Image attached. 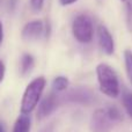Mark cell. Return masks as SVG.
Wrapping results in <instances>:
<instances>
[{
  "label": "cell",
  "instance_id": "obj_1",
  "mask_svg": "<svg viewBox=\"0 0 132 132\" xmlns=\"http://www.w3.org/2000/svg\"><path fill=\"white\" fill-rule=\"evenodd\" d=\"M96 77L101 93L111 98H116L119 95L121 88H119L118 77L111 66L105 63L98 64L96 66Z\"/></svg>",
  "mask_w": 132,
  "mask_h": 132
},
{
  "label": "cell",
  "instance_id": "obj_2",
  "mask_svg": "<svg viewBox=\"0 0 132 132\" xmlns=\"http://www.w3.org/2000/svg\"><path fill=\"white\" fill-rule=\"evenodd\" d=\"M45 86L46 80L44 77H37L28 84L21 100V114L30 115V112H32L41 101Z\"/></svg>",
  "mask_w": 132,
  "mask_h": 132
},
{
  "label": "cell",
  "instance_id": "obj_3",
  "mask_svg": "<svg viewBox=\"0 0 132 132\" xmlns=\"http://www.w3.org/2000/svg\"><path fill=\"white\" fill-rule=\"evenodd\" d=\"M72 34L79 43H92L94 38V24L90 16L84 13L78 14L72 21Z\"/></svg>",
  "mask_w": 132,
  "mask_h": 132
},
{
  "label": "cell",
  "instance_id": "obj_4",
  "mask_svg": "<svg viewBox=\"0 0 132 132\" xmlns=\"http://www.w3.org/2000/svg\"><path fill=\"white\" fill-rule=\"evenodd\" d=\"M114 124V122L108 117L105 108L96 109L90 119L92 132H110Z\"/></svg>",
  "mask_w": 132,
  "mask_h": 132
},
{
  "label": "cell",
  "instance_id": "obj_5",
  "mask_svg": "<svg viewBox=\"0 0 132 132\" xmlns=\"http://www.w3.org/2000/svg\"><path fill=\"white\" fill-rule=\"evenodd\" d=\"M96 32H97V41L101 50L107 56H112L115 52V41L109 29L104 24H100Z\"/></svg>",
  "mask_w": 132,
  "mask_h": 132
},
{
  "label": "cell",
  "instance_id": "obj_6",
  "mask_svg": "<svg viewBox=\"0 0 132 132\" xmlns=\"http://www.w3.org/2000/svg\"><path fill=\"white\" fill-rule=\"evenodd\" d=\"M65 101L78 104H90L94 101V94L85 87H78L70 90L64 97Z\"/></svg>",
  "mask_w": 132,
  "mask_h": 132
},
{
  "label": "cell",
  "instance_id": "obj_7",
  "mask_svg": "<svg viewBox=\"0 0 132 132\" xmlns=\"http://www.w3.org/2000/svg\"><path fill=\"white\" fill-rule=\"evenodd\" d=\"M59 104V98L55 93H50L49 95L44 96L38 103V110H37V118L44 119L45 117L50 116Z\"/></svg>",
  "mask_w": 132,
  "mask_h": 132
},
{
  "label": "cell",
  "instance_id": "obj_8",
  "mask_svg": "<svg viewBox=\"0 0 132 132\" xmlns=\"http://www.w3.org/2000/svg\"><path fill=\"white\" fill-rule=\"evenodd\" d=\"M45 24L41 20H34L26 23L21 31V36L24 41H35L44 35Z\"/></svg>",
  "mask_w": 132,
  "mask_h": 132
},
{
  "label": "cell",
  "instance_id": "obj_9",
  "mask_svg": "<svg viewBox=\"0 0 132 132\" xmlns=\"http://www.w3.org/2000/svg\"><path fill=\"white\" fill-rule=\"evenodd\" d=\"M31 128V119L29 115L21 114L16 118L13 126V132H29Z\"/></svg>",
  "mask_w": 132,
  "mask_h": 132
},
{
  "label": "cell",
  "instance_id": "obj_10",
  "mask_svg": "<svg viewBox=\"0 0 132 132\" xmlns=\"http://www.w3.org/2000/svg\"><path fill=\"white\" fill-rule=\"evenodd\" d=\"M35 66V58L30 53H23L20 60V74L22 77L27 75Z\"/></svg>",
  "mask_w": 132,
  "mask_h": 132
},
{
  "label": "cell",
  "instance_id": "obj_11",
  "mask_svg": "<svg viewBox=\"0 0 132 132\" xmlns=\"http://www.w3.org/2000/svg\"><path fill=\"white\" fill-rule=\"evenodd\" d=\"M68 79L64 75H59V77H56L52 81V89L53 92H57V93H60V92H64L67 89L68 87Z\"/></svg>",
  "mask_w": 132,
  "mask_h": 132
},
{
  "label": "cell",
  "instance_id": "obj_12",
  "mask_svg": "<svg viewBox=\"0 0 132 132\" xmlns=\"http://www.w3.org/2000/svg\"><path fill=\"white\" fill-rule=\"evenodd\" d=\"M122 103L125 109L126 114L132 119V92L131 90H124L122 94Z\"/></svg>",
  "mask_w": 132,
  "mask_h": 132
},
{
  "label": "cell",
  "instance_id": "obj_13",
  "mask_svg": "<svg viewBox=\"0 0 132 132\" xmlns=\"http://www.w3.org/2000/svg\"><path fill=\"white\" fill-rule=\"evenodd\" d=\"M105 111H107V115L110 119H111L114 123H119V122L123 119V116H122V112L119 111V109L117 107H114V105H110V107L105 108Z\"/></svg>",
  "mask_w": 132,
  "mask_h": 132
},
{
  "label": "cell",
  "instance_id": "obj_14",
  "mask_svg": "<svg viewBox=\"0 0 132 132\" xmlns=\"http://www.w3.org/2000/svg\"><path fill=\"white\" fill-rule=\"evenodd\" d=\"M124 62H125V70L128 78L132 84V51L125 50L124 51Z\"/></svg>",
  "mask_w": 132,
  "mask_h": 132
},
{
  "label": "cell",
  "instance_id": "obj_15",
  "mask_svg": "<svg viewBox=\"0 0 132 132\" xmlns=\"http://www.w3.org/2000/svg\"><path fill=\"white\" fill-rule=\"evenodd\" d=\"M125 2V22L128 30L132 32V0H126Z\"/></svg>",
  "mask_w": 132,
  "mask_h": 132
},
{
  "label": "cell",
  "instance_id": "obj_16",
  "mask_svg": "<svg viewBox=\"0 0 132 132\" xmlns=\"http://www.w3.org/2000/svg\"><path fill=\"white\" fill-rule=\"evenodd\" d=\"M30 6H31L32 11L39 12L42 11L44 6V0H30Z\"/></svg>",
  "mask_w": 132,
  "mask_h": 132
},
{
  "label": "cell",
  "instance_id": "obj_17",
  "mask_svg": "<svg viewBox=\"0 0 132 132\" xmlns=\"http://www.w3.org/2000/svg\"><path fill=\"white\" fill-rule=\"evenodd\" d=\"M5 73H6V67H5V64L1 59H0V84L4 81L5 78Z\"/></svg>",
  "mask_w": 132,
  "mask_h": 132
},
{
  "label": "cell",
  "instance_id": "obj_18",
  "mask_svg": "<svg viewBox=\"0 0 132 132\" xmlns=\"http://www.w3.org/2000/svg\"><path fill=\"white\" fill-rule=\"evenodd\" d=\"M77 1L78 0H59V2H60L62 6H70V5L75 4Z\"/></svg>",
  "mask_w": 132,
  "mask_h": 132
},
{
  "label": "cell",
  "instance_id": "obj_19",
  "mask_svg": "<svg viewBox=\"0 0 132 132\" xmlns=\"http://www.w3.org/2000/svg\"><path fill=\"white\" fill-rule=\"evenodd\" d=\"M16 4H18V0H8V8L11 11H14L16 7Z\"/></svg>",
  "mask_w": 132,
  "mask_h": 132
},
{
  "label": "cell",
  "instance_id": "obj_20",
  "mask_svg": "<svg viewBox=\"0 0 132 132\" xmlns=\"http://www.w3.org/2000/svg\"><path fill=\"white\" fill-rule=\"evenodd\" d=\"M2 41H4V27H2V23L0 21V45H1Z\"/></svg>",
  "mask_w": 132,
  "mask_h": 132
},
{
  "label": "cell",
  "instance_id": "obj_21",
  "mask_svg": "<svg viewBox=\"0 0 132 132\" xmlns=\"http://www.w3.org/2000/svg\"><path fill=\"white\" fill-rule=\"evenodd\" d=\"M42 132H53V128L52 126H46V128L44 129Z\"/></svg>",
  "mask_w": 132,
  "mask_h": 132
},
{
  "label": "cell",
  "instance_id": "obj_22",
  "mask_svg": "<svg viewBox=\"0 0 132 132\" xmlns=\"http://www.w3.org/2000/svg\"><path fill=\"white\" fill-rule=\"evenodd\" d=\"M0 132H6V129H5V124L0 121Z\"/></svg>",
  "mask_w": 132,
  "mask_h": 132
},
{
  "label": "cell",
  "instance_id": "obj_23",
  "mask_svg": "<svg viewBox=\"0 0 132 132\" xmlns=\"http://www.w3.org/2000/svg\"><path fill=\"white\" fill-rule=\"evenodd\" d=\"M121 1H126V0H121Z\"/></svg>",
  "mask_w": 132,
  "mask_h": 132
}]
</instances>
